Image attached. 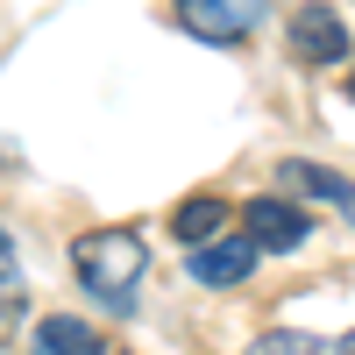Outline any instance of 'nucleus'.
<instances>
[{
	"label": "nucleus",
	"mask_w": 355,
	"mask_h": 355,
	"mask_svg": "<svg viewBox=\"0 0 355 355\" xmlns=\"http://www.w3.org/2000/svg\"><path fill=\"white\" fill-rule=\"evenodd\" d=\"M71 270H78V284L93 291L100 306L128 313L135 277L150 270V249H142L135 227H93V234H78V242H71Z\"/></svg>",
	"instance_id": "f257e3e1"
},
{
	"label": "nucleus",
	"mask_w": 355,
	"mask_h": 355,
	"mask_svg": "<svg viewBox=\"0 0 355 355\" xmlns=\"http://www.w3.org/2000/svg\"><path fill=\"white\" fill-rule=\"evenodd\" d=\"M291 57H299L306 71H327V64L348 57V21L327 0H299V8H291Z\"/></svg>",
	"instance_id": "f03ea898"
},
{
	"label": "nucleus",
	"mask_w": 355,
	"mask_h": 355,
	"mask_svg": "<svg viewBox=\"0 0 355 355\" xmlns=\"http://www.w3.org/2000/svg\"><path fill=\"white\" fill-rule=\"evenodd\" d=\"M263 8L270 0H178V21L192 36H206V43H234V36H249L263 21Z\"/></svg>",
	"instance_id": "7ed1b4c3"
},
{
	"label": "nucleus",
	"mask_w": 355,
	"mask_h": 355,
	"mask_svg": "<svg viewBox=\"0 0 355 355\" xmlns=\"http://www.w3.org/2000/svg\"><path fill=\"white\" fill-rule=\"evenodd\" d=\"M242 227L256 234L263 249H277V256H291V249H306V234H313V220H306V206H291V199H249V206H242Z\"/></svg>",
	"instance_id": "20e7f679"
},
{
	"label": "nucleus",
	"mask_w": 355,
	"mask_h": 355,
	"mask_svg": "<svg viewBox=\"0 0 355 355\" xmlns=\"http://www.w3.org/2000/svg\"><path fill=\"white\" fill-rule=\"evenodd\" d=\"M256 234H227V242H206V249H192L185 256V270L199 277V284H242L249 270H256Z\"/></svg>",
	"instance_id": "39448f33"
},
{
	"label": "nucleus",
	"mask_w": 355,
	"mask_h": 355,
	"mask_svg": "<svg viewBox=\"0 0 355 355\" xmlns=\"http://www.w3.org/2000/svg\"><path fill=\"white\" fill-rule=\"evenodd\" d=\"M277 178H284L291 192H306V199H327L334 214L355 227V185H348L341 171H327V164H306V157H284V164H277Z\"/></svg>",
	"instance_id": "423d86ee"
},
{
	"label": "nucleus",
	"mask_w": 355,
	"mask_h": 355,
	"mask_svg": "<svg viewBox=\"0 0 355 355\" xmlns=\"http://www.w3.org/2000/svg\"><path fill=\"white\" fill-rule=\"evenodd\" d=\"M36 355H107L93 320H71V313H50L36 320Z\"/></svg>",
	"instance_id": "0eeeda50"
},
{
	"label": "nucleus",
	"mask_w": 355,
	"mask_h": 355,
	"mask_svg": "<svg viewBox=\"0 0 355 355\" xmlns=\"http://www.w3.org/2000/svg\"><path fill=\"white\" fill-rule=\"evenodd\" d=\"M171 227H178V242H192V249H206L214 234L227 227V199H178V214H171Z\"/></svg>",
	"instance_id": "6e6552de"
},
{
	"label": "nucleus",
	"mask_w": 355,
	"mask_h": 355,
	"mask_svg": "<svg viewBox=\"0 0 355 355\" xmlns=\"http://www.w3.org/2000/svg\"><path fill=\"white\" fill-rule=\"evenodd\" d=\"M21 320H28V291H21V270H8V277H0V348L15 341Z\"/></svg>",
	"instance_id": "1a4fd4ad"
},
{
	"label": "nucleus",
	"mask_w": 355,
	"mask_h": 355,
	"mask_svg": "<svg viewBox=\"0 0 355 355\" xmlns=\"http://www.w3.org/2000/svg\"><path fill=\"white\" fill-rule=\"evenodd\" d=\"M249 355H320V348H313L306 334H263V341H256Z\"/></svg>",
	"instance_id": "9d476101"
},
{
	"label": "nucleus",
	"mask_w": 355,
	"mask_h": 355,
	"mask_svg": "<svg viewBox=\"0 0 355 355\" xmlns=\"http://www.w3.org/2000/svg\"><path fill=\"white\" fill-rule=\"evenodd\" d=\"M334 355H355V327H348V334H341V348H334Z\"/></svg>",
	"instance_id": "9b49d317"
},
{
	"label": "nucleus",
	"mask_w": 355,
	"mask_h": 355,
	"mask_svg": "<svg viewBox=\"0 0 355 355\" xmlns=\"http://www.w3.org/2000/svg\"><path fill=\"white\" fill-rule=\"evenodd\" d=\"M0 242H8V234H0Z\"/></svg>",
	"instance_id": "f8f14e48"
}]
</instances>
